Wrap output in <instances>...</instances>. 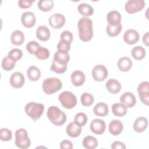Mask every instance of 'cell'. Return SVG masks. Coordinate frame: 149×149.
<instances>
[{"instance_id":"cell-1","label":"cell","mask_w":149,"mask_h":149,"mask_svg":"<svg viewBox=\"0 0 149 149\" xmlns=\"http://www.w3.org/2000/svg\"><path fill=\"white\" fill-rule=\"evenodd\" d=\"M79 36L80 40L84 42L90 41L93 36V22L87 17H82L77 23Z\"/></svg>"},{"instance_id":"cell-2","label":"cell","mask_w":149,"mask_h":149,"mask_svg":"<svg viewBox=\"0 0 149 149\" xmlns=\"http://www.w3.org/2000/svg\"><path fill=\"white\" fill-rule=\"evenodd\" d=\"M47 115L51 122L56 126H62L66 120V115L65 112L56 106L49 107Z\"/></svg>"},{"instance_id":"cell-3","label":"cell","mask_w":149,"mask_h":149,"mask_svg":"<svg viewBox=\"0 0 149 149\" xmlns=\"http://www.w3.org/2000/svg\"><path fill=\"white\" fill-rule=\"evenodd\" d=\"M24 110L29 116H30L34 121H36L43 113L44 105L40 103L30 102L26 105Z\"/></svg>"},{"instance_id":"cell-4","label":"cell","mask_w":149,"mask_h":149,"mask_svg":"<svg viewBox=\"0 0 149 149\" xmlns=\"http://www.w3.org/2000/svg\"><path fill=\"white\" fill-rule=\"evenodd\" d=\"M62 86V81L56 77L45 79L42 83V90L47 94H52L57 92Z\"/></svg>"},{"instance_id":"cell-5","label":"cell","mask_w":149,"mask_h":149,"mask_svg":"<svg viewBox=\"0 0 149 149\" xmlns=\"http://www.w3.org/2000/svg\"><path fill=\"white\" fill-rule=\"evenodd\" d=\"M15 144L22 149L29 148L31 144V141L29 137L27 131L23 128L17 129L15 132Z\"/></svg>"},{"instance_id":"cell-6","label":"cell","mask_w":149,"mask_h":149,"mask_svg":"<svg viewBox=\"0 0 149 149\" xmlns=\"http://www.w3.org/2000/svg\"><path fill=\"white\" fill-rule=\"evenodd\" d=\"M58 99L62 106L66 109H72L77 104L76 97L70 91L62 92L59 95Z\"/></svg>"},{"instance_id":"cell-7","label":"cell","mask_w":149,"mask_h":149,"mask_svg":"<svg viewBox=\"0 0 149 149\" xmlns=\"http://www.w3.org/2000/svg\"><path fill=\"white\" fill-rule=\"evenodd\" d=\"M145 6L143 0H129L125 5L126 11L129 13H134L141 10Z\"/></svg>"},{"instance_id":"cell-8","label":"cell","mask_w":149,"mask_h":149,"mask_svg":"<svg viewBox=\"0 0 149 149\" xmlns=\"http://www.w3.org/2000/svg\"><path fill=\"white\" fill-rule=\"evenodd\" d=\"M137 92L142 102L146 105L149 104V83L147 81H142L137 87Z\"/></svg>"},{"instance_id":"cell-9","label":"cell","mask_w":149,"mask_h":149,"mask_svg":"<svg viewBox=\"0 0 149 149\" xmlns=\"http://www.w3.org/2000/svg\"><path fill=\"white\" fill-rule=\"evenodd\" d=\"M92 76L95 81H102L108 76V70L102 65H95L92 70Z\"/></svg>"},{"instance_id":"cell-10","label":"cell","mask_w":149,"mask_h":149,"mask_svg":"<svg viewBox=\"0 0 149 149\" xmlns=\"http://www.w3.org/2000/svg\"><path fill=\"white\" fill-rule=\"evenodd\" d=\"M65 16L59 13L53 14L49 18V25L55 29L61 28L65 24Z\"/></svg>"},{"instance_id":"cell-11","label":"cell","mask_w":149,"mask_h":149,"mask_svg":"<svg viewBox=\"0 0 149 149\" xmlns=\"http://www.w3.org/2000/svg\"><path fill=\"white\" fill-rule=\"evenodd\" d=\"M105 122L100 119H94L90 124V129L96 134H101L105 130Z\"/></svg>"},{"instance_id":"cell-12","label":"cell","mask_w":149,"mask_h":149,"mask_svg":"<svg viewBox=\"0 0 149 149\" xmlns=\"http://www.w3.org/2000/svg\"><path fill=\"white\" fill-rule=\"evenodd\" d=\"M25 79L24 75L20 72H15L12 74L10 78V83L12 87L15 88L22 87L24 83Z\"/></svg>"},{"instance_id":"cell-13","label":"cell","mask_w":149,"mask_h":149,"mask_svg":"<svg viewBox=\"0 0 149 149\" xmlns=\"http://www.w3.org/2000/svg\"><path fill=\"white\" fill-rule=\"evenodd\" d=\"M21 21L22 24L24 27L27 28H31L34 26L36 21V18L33 12H26L22 15Z\"/></svg>"},{"instance_id":"cell-14","label":"cell","mask_w":149,"mask_h":149,"mask_svg":"<svg viewBox=\"0 0 149 149\" xmlns=\"http://www.w3.org/2000/svg\"><path fill=\"white\" fill-rule=\"evenodd\" d=\"M123 40L128 44H134L137 42L139 40L138 32L134 29H129L123 34Z\"/></svg>"},{"instance_id":"cell-15","label":"cell","mask_w":149,"mask_h":149,"mask_svg":"<svg viewBox=\"0 0 149 149\" xmlns=\"http://www.w3.org/2000/svg\"><path fill=\"white\" fill-rule=\"evenodd\" d=\"M120 101L127 108H132L136 104V99L132 93L125 92L120 97Z\"/></svg>"},{"instance_id":"cell-16","label":"cell","mask_w":149,"mask_h":149,"mask_svg":"<svg viewBox=\"0 0 149 149\" xmlns=\"http://www.w3.org/2000/svg\"><path fill=\"white\" fill-rule=\"evenodd\" d=\"M70 79L74 86H82L85 81V74L81 70H75L72 73Z\"/></svg>"},{"instance_id":"cell-17","label":"cell","mask_w":149,"mask_h":149,"mask_svg":"<svg viewBox=\"0 0 149 149\" xmlns=\"http://www.w3.org/2000/svg\"><path fill=\"white\" fill-rule=\"evenodd\" d=\"M123 126L121 121L114 119L110 122L108 126V130L111 134L113 136L119 134L123 130Z\"/></svg>"},{"instance_id":"cell-18","label":"cell","mask_w":149,"mask_h":149,"mask_svg":"<svg viewBox=\"0 0 149 149\" xmlns=\"http://www.w3.org/2000/svg\"><path fill=\"white\" fill-rule=\"evenodd\" d=\"M147 119L143 116L137 118L133 123V129L135 132L141 133L144 132L147 127Z\"/></svg>"},{"instance_id":"cell-19","label":"cell","mask_w":149,"mask_h":149,"mask_svg":"<svg viewBox=\"0 0 149 149\" xmlns=\"http://www.w3.org/2000/svg\"><path fill=\"white\" fill-rule=\"evenodd\" d=\"M66 130L69 136L71 137H77L80 134L81 128L74 122H72L68 125Z\"/></svg>"},{"instance_id":"cell-20","label":"cell","mask_w":149,"mask_h":149,"mask_svg":"<svg viewBox=\"0 0 149 149\" xmlns=\"http://www.w3.org/2000/svg\"><path fill=\"white\" fill-rule=\"evenodd\" d=\"M105 86L107 90L112 94L118 93L122 88L120 82L115 79H109L107 81Z\"/></svg>"},{"instance_id":"cell-21","label":"cell","mask_w":149,"mask_h":149,"mask_svg":"<svg viewBox=\"0 0 149 149\" xmlns=\"http://www.w3.org/2000/svg\"><path fill=\"white\" fill-rule=\"evenodd\" d=\"M36 36L42 41H46L50 38V31L45 26H40L36 30Z\"/></svg>"},{"instance_id":"cell-22","label":"cell","mask_w":149,"mask_h":149,"mask_svg":"<svg viewBox=\"0 0 149 149\" xmlns=\"http://www.w3.org/2000/svg\"><path fill=\"white\" fill-rule=\"evenodd\" d=\"M107 19L109 24L116 26L120 23L121 15L116 10H111L107 14Z\"/></svg>"},{"instance_id":"cell-23","label":"cell","mask_w":149,"mask_h":149,"mask_svg":"<svg viewBox=\"0 0 149 149\" xmlns=\"http://www.w3.org/2000/svg\"><path fill=\"white\" fill-rule=\"evenodd\" d=\"M132 66V62L131 59L127 57L123 56L120 58L118 62V67L120 71L127 72Z\"/></svg>"},{"instance_id":"cell-24","label":"cell","mask_w":149,"mask_h":149,"mask_svg":"<svg viewBox=\"0 0 149 149\" xmlns=\"http://www.w3.org/2000/svg\"><path fill=\"white\" fill-rule=\"evenodd\" d=\"M108 107L107 104L104 102H98L97 104L93 109L94 114L98 116H105L108 113Z\"/></svg>"},{"instance_id":"cell-25","label":"cell","mask_w":149,"mask_h":149,"mask_svg":"<svg viewBox=\"0 0 149 149\" xmlns=\"http://www.w3.org/2000/svg\"><path fill=\"white\" fill-rule=\"evenodd\" d=\"M70 56L68 52H63L57 51L54 55V60L59 64L67 65Z\"/></svg>"},{"instance_id":"cell-26","label":"cell","mask_w":149,"mask_h":149,"mask_svg":"<svg viewBox=\"0 0 149 149\" xmlns=\"http://www.w3.org/2000/svg\"><path fill=\"white\" fill-rule=\"evenodd\" d=\"M127 107L122 103H115L112 106V112L116 116H123L127 113Z\"/></svg>"},{"instance_id":"cell-27","label":"cell","mask_w":149,"mask_h":149,"mask_svg":"<svg viewBox=\"0 0 149 149\" xmlns=\"http://www.w3.org/2000/svg\"><path fill=\"white\" fill-rule=\"evenodd\" d=\"M10 40L14 45H22L24 41V35L22 31L16 30L12 33L10 36Z\"/></svg>"},{"instance_id":"cell-28","label":"cell","mask_w":149,"mask_h":149,"mask_svg":"<svg viewBox=\"0 0 149 149\" xmlns=\"http://www.w3.org/2000/svg\"><path fill=\"white\" fill-rule=\"evenodd\" d=\"M83 146L87 149H94L98 146V141L97 139L91 136H86L82 141Z\"/></svg>"},{"instance_id":"cell-29","label":"cell","mask_w":149,"mask_h":149,"mask_svg":"<svg viewBox=\"0 0 149 149\" xmlns=\"http://www.w3.org/2000/svg\"><path fill=\"white\" fill-rule=\"evenodd\" d=\"M27 75L31 81L38 80L41 76L40 70L35 66H30L27 70Z\"/></svg>"},{"instance_id":"cell-30","label":"cell","mask_w":149,"mask_h":149,"mask_svg":"<svg viewBox=\"0 0 149 149\" xmlns=\"http://www.w3.org/2000/svg\"><path fill=\"white\" fill-rule=\"evenodd\" d=\"M79 12L83 16H91L94 13V9L93 7L86 3H81L77 6Z\"/></svg>"},{"instance_id":"cell-31","label":"cell","mask_w":149,"mask_h":149,"mask_svg":"<svg viewBox=\"0 0 149 149\" xmlns=\"http://www.w3.org/2000/svg\"><path fill=\"white\" fill-rule=\"evenodd\" d=\"M132 55L136 60H141L145 57L146 50L141 46H136L132 50Z\"/></svg>"},{"instance_id":"cell-32","label":"cell","mask_w":149,"mask_h":149,"mask_svg":"<svg viewBox=\"0 0 149 149\" xmlns=\"http://www.w3.org/2000/svg\"><path fill=\"white\" fill-rule=\"evenodd\" d=\"M122 29V26L120 23L116 26H112L108 24L106 28V31L110 37H115L120 33Z\"/></svg>"},{"instance_id":"cell-33","label":"cell","mask_w":149,"mask_h":149,"mask_svg":"<svg viewBox=\"0 0 149 149\" xmlns=\"http://www.w3.org/2000/svg\"><path fill=\"white\" fill-rule=\"evenodd\" d=\"M38 7L42 11H49L54 7V2L52 0H40Z\"/></svg>"},{"instance_id":"cell-34","label":"cell","mask_w":149,"mask_h":149,"mask_svg":"<svg viewBox=\"0 0 149 149\" xmlns=\"http://www.w3.org/2000/svg\"><path fill=\"white\" fill-rule=\"evenodd\" d=\"M2 67L6 71L11 70L15 66V62L8 56L4 57L2 61Z\"/></svg>"},{"instance_id":"cell-35","label":"cell","mask_w":149,"mask_h":149,"mask_svg":"<svg viewBox=\"0 0 149 149\" xmlns=\"http://www.w3.org/2000/svg\"><path fill=\"white\" fill-rule=\"evenodd\" d=\"M81 102L83 105L85 107H88L93 104L94 102L93 96L88 93H84L81 95Z\"/></svg>"},{"instance_id":"cell-36","label":"cell","mask_w":149,"mask_h":149,"mask_svg":"<svg viewBox=\"0 0 149 149\" xmlns=\"http://www.w3.org/2000/svg\"><path fill=\"white\" fill-rule=\"evenodd\" d=\"M74 122L80 127H82L86 124L87 122V116L83 112H79L75 115Z\"/></svg>"},{"instance_id":"cell-37","label":"cell","mask_w":149,"mask_h":149,"mask_svg":"<svg viewBox=\"0 0 149 149\" xmlns=\"http://www.w3.org/2000/svg\"><path fill=\"white\" fill-rule=\"evenodd\" d=\"M50 69L51 71H53L56 73H63L67 69V65L59 64L53 59Z\"/></svg>"},{"instance_id":"cell-38","label":"cell","mask_w":149,"mask_h":149,"mask_svg":"<svg viewBox=\"0 0 149 149\" xmlns=\"http://www.w3.org/2000/svg\"><path fill=\"white\" fill-rule=\"evenodd\" d=\"M37 58L40 60H44L47 59L49 56V50L45 47H40L37 52L35 53Z\"/></svg>"},{"instance_id":"cell-39","label":"cell","mask_w":149,"mask_h":149,"mask_svg":"<svg viewBox=\"0 0 149 149\" xmlns=\"http://www.w3.org/2000/svg\"><path fill=\"white\" fill-rule=\"evenodd\" d=\"M8 56L15 62H16L20 59L23 56L22 51L19 48H13L11 49L9 53Z\"/></svg>"},{"instance_id":"cell-40","label":"cell","mask_w":149,"mask_h":149,"mask_svg":"<svg viewBox=\"0 0 149 149\" xmlns=\"http://www.w3.org/2000/svg\"><path fill=\"white\" fill-rule=\"evenodd\" d=\"M70 44L65 40L61 39L57 45V50L60 52H68L70 49Z\"/></svg>"},{"instance_id":"cell-41","label":"cell","mask_w":149,"mask_h":149,"mask_svg":"<svg viewBox=\"0 0 149 149\" xmlns=\"http://www.w3.org/2000/svg\"><path fill=\"white\" fill-rule=\"evenodd\" d=\"M12 132L6 129V128H2L0 130V139L2 141H8L12 139Z\"/></svg>"},{"instance_id":"cell-42","label":"cell","mask_w":149,"mask_h":149,"mask_svg":"<svg viewBox=\"0 0 149 149\" xmlns=\"http://www.w3.org/2000/svg\"><path fill=\"white\" fill-rule=\"evenodd\" d=\"M40 47V44L36 41H31L26 45V49L31 54H35Z\"/></svg>"},{"instance_id":"cell-43","label":"cell","mask_w":149,"mask_h":149,"mask_svg":"<svg viewBox=\"0 0 149 149\" xmlns=\"http://www.w3.org/2000/svg\"><path fill=\"white\" fill-rule=\"evenodd\" d=\"M60 38H61V39L65 40L69 42L70 43H71L73 41V34L70 31L65 30V31H63L61 33Z\"/></svg>"},{"instance_id":"cell-44","label":"cell","mask_w":149,"mask_h":149,"mask_svg":"<svg viewBox=\"0 0 149 149\" xmlns=\"http://www.w3.org/2000/svg\"><path fill=\"white\" fill-rule=\"evenodd\" d=\"M34 1H27V0H20L18 2L19 6L21 8L26 9L30 8Z\"/></svg>"},{"instance_id":"cell-45","label":"cell","mask_w":149,"mask_h":149,"mask_svg":"<svg viewBox=\"0 0 149 149\" xmlns=\"http://www.w3.org/2000/svg\"><path fill=\"white\" fill-rule=\"evenodd\" d=\"M60 147L61 148H62V149H65V148L72 149L73 148V144L70 141H69L68 140H64L61 142Z\"/></svg>"},{"instance_id":"cell-46","label":"cell","mask_w":149,"mask_h":149,"mask_svg":"<svg viewBox=\"0 0 149 149\" xmlns=\"http://www.w3.org/2000/svg\"><path fill=\"white\" fill-rule=\"evenodd\" d=\"M111 147L113 149H125L126 148V146L125 145V144L121 141H114Z\"/></svg>"},{"instance_id":"cell-47","label":"cell","mask_w":149,"mask_h":149,"mask_svg":"<svg viewBox=\"0 0 149 149\" xmlns=\"http://www.w3.org/2000/svg\"><path fill=\"white\" fill-rule=\"evenodd\" d=\"M143 42L147 46L148 45V32L146 33L143 37Z\"/></svg>"}]
</instances>
